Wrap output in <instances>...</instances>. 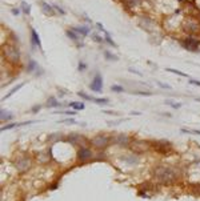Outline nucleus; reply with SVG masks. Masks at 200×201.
Segmentation results:
<instances>
[{
	"label": "nucleus",
	"instance_id": "1",
	"mask_svg": "<svg viewBox=\"0 0 200 201\" xmlns=\"http://www.w3.org/2000/svg\"><path fill=\"white\" fill-rule=\"evenodd\" d=\"M155 176L156 179L163 184H170V183H174V181L178 179V172L175 171L174 168H170V167H157L155 169Z\"/></svg>",
	"mask_w": 200,
	"mask_h": 201
},
{
	"label": "nucleus",
	"instance_id": "2",
	"mask_svg": "<svg viewBox=\"0 0 200 201\" xmlns=\"http://www.w3.org/2000/svg\"><path fill=\"white\" fill-rule=\"evenodd\" d=\"M3 51H4L6 57L12 63H17L20 60V52H19V48H16L15 45H6Z\"/></svg>",
	"mask_w": 200,
	"mask_h": 201
},
{
	"label": "nucleus",
	"instance_id": "3",
	"mask_svg": "<svg viewBox=\"0 0 200 201\" xmlns=\"http://www.w3.org/2000/svg\"><path fill=\"white\" fill-rule=\"evenodd\" d=\"M182 45L187 49V51L195 52V51H198V49H199V40H198V39H195V37L190 36V37H186L182 41Z\"/></svg>",
	"mask_w": 200,
	"mask_h": 201
},
{
	"label": "nucleus",
	"instance_id": "4",
	"mask_svg": "<svg viewBox=\"0 0 200 201\" xmlns=\"http://www.w3.org/2000/svg\"><path fill=\"white\" fill-rule=\"evenodd\" d=\"M90 88L94 92H98V93L103 91V77L100 73H96L94 76V79H92V82L90 84Z\"/></svg>",
	"mask_w": 200,
	"mask_h": 201
},
{
	"label": "nucleus",
	"instance_id": "5",
	"mask_svg": "<svg viewBox=\"0 0 200 201\" xmlns=\"http://www.w3.org/2000/svg\"><path fill=\"white\" fill-rule=\"evenodd\" d=\"M108 142H110V138L104 136V135H98V136H95L92 138V144H94V146H96V148H106V146L108 145Z\"/></svg>",
	"mask_w": 200,
	"mask_h": 201
},
{
	"label": "nucleus",
	"instance_id": "6",
	"mask_svg": "<svg viewBox=\"0 0 200 201\" xmlns=\"http://www.w3.org/2000/svg\"><path fill=\"white\" fill-rule=\"evenodd\" d=\"M29 165H31V161H29L28 157H20V158H19V160L16 161V168H17L20 172L27 171V169L29 168Z\"/></svg>",
	"mask_w": 200,
	"mask_h": 201
},
{
	"label": "nucleus",
	"instance_id": "7",
	"mask_svg": "<svg viewBox=\"0 0 200 201\" xmlns=\"http://www.w3.org/2000/svg\"><path fill=\"white\" fill-rule=\"evenodd\" d=\"M78 96H80V97H83L84 100H91V101H94L96 104H108V99H96V97H92V96L84 93V92H78Z\"/></svg>",
	"mask_w": 200,
	"mask_h": 201
},
{
	"label": "nucleus",
	"instance_id": "8",
	"mask_svg": "<svg viewBox=\"0 0 200 201\" xmlns=\"http://www.w3.org/2000/svg\"><path fill=\"white\" fill-rule=\"evenodd\" d=\"M92 157V152L88 148H82L78 152V158L80 161H86L88 160V158H91Z\"/></svg>",
	"mask_w": 200,
	"mask_h": 201
},
{
	"label": "nucleus",
	"instance_id": "9",
	"mask_svg": "<svg viewBox=\"0 0 200 201\" xmlns=\"http://www.w3.org/2000/svg\"><path fill=\"white\" fill-rule=\"evenodd\" d=\"M113 142L116 145H127L129 142V137L127 136V135H117L116 137L113 138Z\"/></svg>",
	"mask_w": 200,
	"mask_h": 201
},
{
	"label": "nucleus",
	"instance_id": "10",
	"mask_svg": "<svg viewBox=\"0 0 200 201\" xmlns=\"http://www.w3.org/2000/svg\"><path fill=\"white\" fill-rule=\"evenodd\" d=\"M40 4H41V8H43L44 13L49 15V16H53V15H55V8H53V6L47 4L45 2H40Z\"/></svg>",
	"mask_w": 200,
	"mask_h": 201
},
{
	"label": "nucleus",
	"instance_id": "11",
	"mask_svg": "<svg viewBox=\"0 0 200 201\" xmlns=\"http://www.w3.org/2000/svg\"><path fill=\"white\" fill-rule=\"evenodd\" d=\"M31 36H32V43L35 45H37V48H39V49H41V41H40L39 33H37L33 28H31Z\"/></svg>",
	"mask_w": 200,
	"mask_h": 201
},
{
	"label": "nucleus",
	"instance_id": "12",
	"mask_svg": "<svg viewBox=\"0 0 200 201\" xmlns=\"http://www.w3.org/2000/svg\"><path fill=\"white\" fill-rule=\"evenodd\" d=\"M198 29H199V25L195 21H190L186 24V31H188V32H198Z\"/></svg>",
	"mask_w": 200,
	"mask_h": 201
},
{
	"label": "nucleus",
	"instance_id": "13",
	"mask_svg": "<svg viewBox=\"0 0 200 201\" xmlns=\"http://www.w3.org/2000/svg\"><path fill=\"white\" fill-rule=\"evenodd\" d=\"M74 31H76L78 33H80L82 36H87L90 33V27H76V28H72Z\"/></svg>",
	"mask_w": 200,
	"mask_h": 201
},
{
	"label": "nucleus",
	"instance_id": "14",
	"mask_svg": "<svg viewBox=\"0 0 200 201\" xmlns=\"http://www.w3.org/2000/svg\"><path fill=\"white\" fill-rule=\"evenodd\" d=\"M39 68V65H37V63L35 60H32V59H29L28 61V67H27V72H29V73H32L35 69Z\"/></svg>",
	"mask_w": 200,
	"mask_h": 201
},
{
	"label": "nucleus",
	"instance_id": "15",
	"mask_svg": "<svg viewBox=\"0 0 200 201\" xmlns=\"http://www.w3.org/2000/svg\"><path fill=\"white\" fill-rule=\"evenodd\" d=\"M67 36L71 39V40H74V41H79V35H78V32L76 31H74V29H67Z\"/></svg>",
	"mask_w": 200,
	"mask_h": 201
},
{
	"label": "nucleus",
	"instance_id": "16",
	"mask_svg": "<svg viewBox=\"0 0 200 201\" xmlns=\"http://www.w3.org/2000/svg\"><path fill=\"white\" fill-rule=\"evenodd\" d=\"M13 116L11 115V113H8L7 111H4V109H2V113H0V119H2V121H8V120H11Z\"/></svg>",
	"mask_w": 200,
	"mask_h": 201
},
{
	"label": "nucleus",
	"instance_id": "17",
	"mask_svg": "<svg viewBox=\"0 0 200 201\" xmlns=\"http://www.w3.org/2000/svg\"><path fill=\"white\" fill-rule=\"evenodd\" d=\"M80 137L79 135H76V133H72V135H70V136H68V141L71 142V144H76V142H78L79 140H80Z\"/></svg>",
	"mask_w": 200,
	"mask_h": 201
},
{
	"label": "nucleus",
	"instance_id": "18",
	"mask_svg": "<svg viewBox=\"0 0 200 201\" xmlns=\"http://www.w3.org/2000/svg\"><path fill=\"white\" fill-rule=\"evenodd\" d=\"M59 105H60V103H59V101H56V99H55V97H49V99H48V101H47V107L53 108V107H59Z\"/></svg>",
	"mask_w": 200,
	"mask_h": 201
},
{
	"label": "nucleus",
	"instance_id": "19",
	"mask_svg": "<svg viewBox=\"0 0 200 201\" xmlns=\"http://www.w3.org/2000/svg\"><path fill=\"white\" fill-rule=\"evenodd\" d=\"M165 71H168V72H172V73H175V75H179V76H182V77H190L187 75V73H184L182 71H178V69H174V68H167Z\"/></svg>",
	"mask_w": 200,
	"mask_h": 201
},
{
	"label": "nucleus",
	"instance_id": "20",
	"mask_svg": "<svg viewBox=\"0 0 200 201\" xmlns=\"http://www.w3.org/2000/svg\"><path fill=\"white\" fill-rule=\"evenodd\" d=\"M70 107L74 108V109H76V111L84 109V104L83 103H70Z\"/></svg>",
	"mask_w": 200,
	"mask_h": 201
},
{
	"label": "nucleus",
	"instance_id": "21",
	"mask_svg": "<svg viewBox=\"0 0 200 201\" xmlns=\"http://www.w3.org/2000/svg\"><path fill=\"white\" fill-rule=\"evenodd\" d=\"M23 85H24V83H20V84H19V85H16V87H15V88H13V89H12V91H11V92H10V93H8V95H6V97H4V100H6V99H8V97H11V96H12V95H13V93H15V92H16L17 89H20V88H21Z\"/></svg>",
	"mask_w": 200,
	"mask_h": 201
},
{
	"label": "nucleus",
	"instance_id": "22",
	"mask_svg": "<svg viewBox=\"0 0 200 201\" xmlns=\"http://www.w3.org/2000/svg\"><path fill=\"white\" fill-rule=\"evenodd\" d=\"M21 8H23V11H24V13H27V15L31 13V7H29V4H27L25 2L21 3Z\"/></svg>",
	"mask_w": 200,
	"mask_h": 201
},
{
	"label": "nucleus",
	"instance_id": "23",
	"mask_svg": "<svg viewBox=\"0 0 200 201\" xmlns=\"http://www.w3.org/2000/svg\"><path fill=\"white\" fill-rule=\"evenodd\" d=\"M104 33H106V41H107V43H108V44H111V45H113V47H117V45L115 44V41L112 40V39H111L110 33H108V32H104Z\"/></svg>",
	"mask_w": 200,
	"mask_h": 201
},
{
	"label": "nucleus",
	"instance_id": "24",
	"mask_svg": "<svg viewBox=\"0 0 200 201\" xmlns=\"http://www.w3.org/2000/svg\"><path fill=\"white\" fill-rule=\"evenodd\" d=\"M182 132H183V133H192V135H200V131H195V129H186V128H182Z\"/></svg>",
	"mask_w": 200,
	"mask_h": 201
},
{
	"label": "nucleus",
	"instance_id": "25",
	"mask_svg": "<svg viewBox=\"0 0 200 201\" xmlns=\"http://www.w3.org/2000/svg\"><path fill=\"white\" fill-rule=\"evenodd\" d=\"M111 91H113V92H117V93H120V92L124 91V88H123L121 85H112V87H111Z\"/></svg>",
	"mask_w": 200,
	"mask_h": 201
},
{
	"label": "nucleus",
	"instance_id": "26",
	"mask_svg": "<svg viewBox=\"0 0 200 201\" xmlns=\"http://www.w3.org/2000/svg\"><path fill=\"white\" fill-rule=\"evenodd\" d=\"M104 56H106L108 60H117V57L115 56V55H112V53H110L108 51H106V52H104Z\"/></svg>",
	"mask_w": 200,
	"mask_h": 201
},
{
	"label": "nucleus",
	"instance_id": "27",
	"mask_svg": "<svg viewBox=\"0 0 200 201\" xmlns=\"http://www.w3.org/2000/svg\"><path fill=\"white\" fill-rule=\"evenodd\" d=\"M165 104H167V105H170V107H172L174 108V109H178V108H180L182 107V104H175V103H171V101H165Z\"/></svg>",
	"mask_w": 200,
	"mask_h": 201
},
{
	"label": "nucleus",
	"instance_id": "28",
	"mask_svg": "<svg viewBox=\"0 0 200 201\" xmlns=\"http://www.w3.org/2000/svg\"><path fill=\"white\" fill-rule=\"evenodd\" d=\"M124 160H127V161H129V163H131V164H135V163H137V157H132V156H131V157H125V158H124Z\"/></svg>",
	"mask_w": 200,
	"mask_h": 201
},
{
	"label": "nucleus",
	"instance_id": "29",
	"mask_svg": "<svg viewBox=\"0 0 200 201\" xmlns=\"http://www.w3.org/2000/svg\"><path fill=\"white\" fill-rule=\"evenodd\" d=\"M53 8H55V9L57 11V12H60L61 15H65V11H64L63 8H61V7H59V6H53Z\"/></svg>",
	"mask_w": 200,
	"mask_h": 201
},
{
	"label": "nucleus",
	"instance_id": "30",
	"mask_svg": "<svg viewBox=\"0 0 200 201\" xmlns=\"http://www.w3.org/2000/svg\"><path fill=\"white\" fill-rule=\"evenodd\" d=\"M86 68H87L86 63H84V61H80V63H79V71H84Z\"/></svg>",
	"mask_w": 200,
	"mask_h": 201
},
{
	"label": "nucleus",
	"instance_id": "31",
	"mask_svg": "<svg viewBox=\"0 0 200 201\" xmlns=\"http://www.w3.org/2000/svg\"><path fill=\"white\" fill-rule=\"evenodd\" d=\"M135 95H141V96H151V92H133Z\"/></svg>",
	"mask_w": 200,
	"mask_h": 201
},
{
	"label": "nucleus",
	"instance_id": "32",
	"mask_svg": "<svg viewBox=\"0 0 200 201\" xmlns=\"http://www.w3.org/2000/svg\"><path fill=\"white\" fill-rule=\"evenodd\" d=\"M94 40L98 41V43H102V41H103V37H100L99 35H94Z\"/></svg>",
	"mask_w": 200,
	"mask_h": 201
},
{
	"label": "nucleus",
	"instance_id": "33",
	"mask_svg": "<svg viewBox=\"0 0 200 201\" xmlns=\"http://www.w3.org/2000/svg\"><path fill=\"white\" fill-rule=\"evenodd\" d=\"M139 2H140V0H128V3H129L131 6H136Z\"/></svg>",
	"mask_w": 200,
	"mask_h": 201
},
{
	"label": "nucleus",
	"instance_id": "34",
	"mask_svg": "<svg viewBox=\"0 0 200 201\" xmlns=\"http://www.w3.org/2000/svg\"><path fill=\"white\" fill-rule=\"evenodd\" d=\"M157 84H159V85L161 87V88H167V89H170V85H167V84H163V83H160V82H157Z\"/></svg>",
	"mask_w": 200,
	"mask_h": 201
},
{
	"label": "nucleus",
	"instance_id": "35",
	"mask_svg": "<svg viewBox=\"0 0 200 201\" xmlns=\"http://www.w3.org/2000/svg\"><path fill=\"white\" fill-rule=\"evenodd\" d=\"M61 113H65V115H76V112L75 111H64V112H61Z\"/></svg>",
	"mask_w": 200,
	"mask_h": 201
},
{
	"label": "nucleus",
	"instance_id": "36",
	"mask_svg": "<svg viewBox=\"0 0 200 201\" xmlns=\"http://www.w3.org/2000/svg\"><path fill=\"white\" fill-rule=\"evenodd\" d=\"M191 84H194V85H200V82H196V80H190Z\"/></svg>",
	"mask_w": 200,
	"mask_h": 201
},
{
	"label": "nucleus",
	"instance_id": "37",
	"mask_svg": "<svg viewBox=\"0 0 200 201\" xmlns=\"http://www.w3.org/2000/svg\"><path fill=\"white\" fill-rule=\"evenodd\" d=\"M19 12H20L19 9H15V8L12 9V13H13V15H19Z\"/></svg>",
	"mask_w": 200,
	"mask_h": 201
},
{
	"label": "nucleus",
	"instance_id": "38",
	"mask_svg": "<svg viewBox=\"0 0 200 201\" xmlns=\"http://www.w3.org/2000/svg\"><path fill=\"white\" fill-rule=\"evenodd\" d=\"M39 109H40L39 105H37V107H33V111H39Z\"/></svg>",
	"mask_w": 200,
	"mask_h": 201
},
{
	"label": "nucleus",
	"instance_id": "39",
	"mask_svg": "<svg viewBox=\"0 0 200 201\" xmlns=\"http://www.w3.org/2000/svg\"><path fill=\"white\" fill-rule=\"evenodd\" d=\"M196 101H200V97H198V99H196Z\"/></svg>",
	"mask_w": 200,
	"mask_h": 201
}]
</instances>
